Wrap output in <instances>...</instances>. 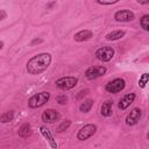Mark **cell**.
I'll list each match as a JSON object with an SVG mask.
<instances>
[{"label":"cell","mask_w":149,"mask_h":149,"mask_svg":"<svg viewBox=\"0 0 149 149\" xmlns=\"http://www.w3.org/2000/svg\"><path fill=\"white\" fill-rule=\"evenodd\" d=\"M115 20L118 22H129L132 20H134L135 15L132 10H128V9H123V10H118L114 15Z\"/></svg>","instance_id":"9c48e42d"},{"label":"cell","mask_w":149,"mask_h":149,"mask_svg":"<svg viewBox=\"0 0 149 149\" xmlns=\"http://www.w3.org/2000/svg\"><path fill=\"white\" fill-rule=\"evenodd\" d=\"M97 132V126L95 125H85L84 127H81L77 134V137L78 140L80 141H84V140H87L88 137H91L94 133Z\"/></svg>","instance_id":"8992f818"},{"label":"cell","mask_w":149,"mask_h":149,"mask_svg":"<svg viewBox=\"0 0 149 149\" xmlns=\"http://www.w3.org/2000/svg\"><path fill=\"white\" fill-rule=\"evenodd\" d=\"M87 93H88V90H81V91L79 92V94L77 95V99H80L83 95H86Z\"/></svg>","instance_id":"cb8c5ba5"},{"label":"cell","mask_w":149,"mask_h":149,"mask_svg":"<svg viewBox=\"0 0 149 149\" xmlns=\"http://www.w3.org/2000/svg\"><path fill=\"white\" fill-rule=\"evenodd\" d=\"M147 137H148V140H149V132H148V134H147Z\"/></svg>","instance_id":"f1b7e54d"},{"label":"cell","mask_w":149,"mask_h":149,"mask_svg":"<svg viewBox=\"0 0 149 149\" xmlns=\"http://www.w3.org/2000/svg\"><path fill=\"white\" fill-rule=\"evenodd\" d=\"M0 45H1V47H0V48H3V42H2V41H1V42H0Z\"/></svg>","instance_id":"83f0119b"},{"label":"cell","mask_w":149,"mask_h":149,"mask_svg":"<svg viewBox=\"0 0 149 149\" xmlns=\"http://www.w3.org/2000/svg\"><path fill=\"white\" fill-rule=\"evenodd\" d=\"M42 42V40H34L33 41V43H41Z\"/></svg>","instance_id":"4316f807"},{"label":"cell","mask_w":149,"mask_h":149,"mask_svg":"<svg viewBox=\"0 0 149 149\" xmlns=\"http://www.w3.org/2000/svg\"><path fill=\"white\" fill-rule=\"evenodd\" d=\"M70 125H71V121H70V120H65V121H63V122L57 127V132H58V133H62V132L66 130V129L70 127Z\"/></svg>","instance_id":"44dd1931"},{"label":"cell","mask_w":149,"mask_h":149,"mask_svg":"<svg viewBox=\"0 0 149 149\" xmlns=\"http://www.w3.org/2000/svg\"><path fill=\"white\" fill-rule=\"evenodd\" d=\"M140 23H141V27H142L144 30L149 31V14L143 15V16L141 17V20H140Z\"/></svg>","instance_id":"d6986e66"},{"label":"cell","mask_w":149,"mask_h":149,"mask_svg":"<svg viewBox=\"0 0 149 149\" xmlns=\"http://www.w3.org/2000/svg\"><path fill=\"white\" fill-rule=\"evenodd\" d=\"M139 3H141V5H147V3H149V0H136Z\"/></svg>","instance_id":"d4e9b609"},{"label":"cell","mask_w":149,"mask_h":149,"mask_svg":"<svg viewBox=\"0 0 149 149\" xmlns=\"http://www.w3.org/2000/svg\"><path fill=\"white\" fill-rule=\"evenodd\" d=\"M59 120V113L52 108L45 109L42 114V121L45 123H54Z\"/></svg>","instance_id":"ba28073f"},{"label":"cell","mask_w":149,"mask_h":149,"mask_svg":"<svg viewBox=\"0 0 149 149\" xmlns=\"http://www.w3.org/2000/svg\"><path fill=\"white\" fill-rule=\"evenodd\" d=\"M91 37H92V31L91 30H87V29L80 30L77 34H74V36H73L74 41H77V42H84V41L90 40Z\"/></svg>","instance_id":"7c38bea8"},{"label":"cell","mask_w":149,"mask_h":149,"mask_svg":"<svg viewBox=\"0 0 149 149\" xmlns=\"http://www.w3.org/2000/svg\"><path fill=\"white\" fill-rule=\"evenodd\" d=\"M31 133H33V132H31V127H30L29 123H23V125L19 128V135H20L21 137H23V139L30 136Z\"/></svg>","instance_id":"5bb4252c"},{"label":"cell","mask_w":149,"mask_h":149,"mask_svg":"<svg viewBox=\"0 0 149 149\" xmlns=\"http://www.w3.org/2000/svg\"><path fill=\"white\" fill-rule=\"evenodd\" d=\"M92 106H93V100L92 99H87L84 102H81V105L79 106V109L83 113H87V112H90V109L92 108Z\"/></svg>","instance_id":"e0dca14e"},{"label":"cell","mask_w":149,"mask_h":149,"mask_svg":"<svg viewBox=\"0 0 149 149\" xmlns=\"http://www.w3.org/2000/svg\"><path fill=\"white\" fill-rule=\"evenodd\" d=\"M51 63L50 54L43 52L31 57L27 63V71L30 74H40L48 69Z\"/></svg>","instance_id":"6da1fadb"},{"label":"cell","mask_w":149,"mask_h":149,"mask_svg":"<svg viewBox=\"0 0 149 149\" xmlns=\"http://www.w3.org/2000/svg\"><path fill=\"white\" fill-rule=\"evenodd\" d=\"M134 99H135V94H134V93H128V94H126L123 98H121V100H120L118 107H119L120 109H126V108L134 101Z\"/></svg>","instance_id":"8fae6325"},{"label":"cell","mask_w":149,"mask_h":149,"mask_svg":"<svg viewBox=\"0 0 149 149\" xmlns=\"http://www.w3.org/2000/svg\"><path fill=\"white\" fill-rule=\"evenodd\" d=\"M112 101L111 100H107V101H105L102 105H101V115L102 116H111L112 115Z\"/></svg>","instance_id":"4fadbf2b"},{"label":"cell","mask_w":149,"mask_h":149,"mask_svg":"<svg viewBox=\"0 0 149 149\" xmlns=\"http://www.w3.org/2000/svg\"><path fill=\"white\" fill-rule=\"evenodd\" d=\"M13 119H14V111H8V112H5V113L1 115V118H0V120H1V122H2V123L10 122Z\"/></svg>","instance_id":"ac0fdd59"},{"label":"cell","mask_w":149,"mask_h":149,"mask_svg":"<svg viewBox=\"0 0 149 149\" xmlns=\"http://www.w3.org/2000/svg\"><path fill=\"white\" fill-rule=\"evenodd\" d=\"M78 79L76 77H62L56 80V86L61 90H70L77 85Z\"/></svg>","instance_id":"277c9868"},{"label":"cell","mask_w":149,"mask_h":149,"mask_svg":"<svg viewBox=\"0 0 149 149\" xmlns=\"http://www.w3.org/2000/svg\"><path fill=\"white\" fill-rule=\"evenodd\" d=\"M105 72H106V68L105 66H90L86 70L85 76H86L87 79L92 80V79H95L98 77H101Z\"/></svg>","instance_id":"52a82bcc"},{"label":"cell","mask_w":149,"mask_h":149,"mask_svg":"<svg viewBox=\"0 0 149 149\" xmlns=\"http://www.w3.org/2000/svg\"><path fill=\"white\" fill-rule=\"evenodd\" d=\"M113 56H114V49L111 47H102L95 51V57L102 62L111 61L113 58Z\"/></svg>","instance_id":"5b68a950"},{"label":"cell","mask_w":149,"mask_h":149,"mask_svg":"<svg viewBox=\"0 0 149 149\" xmlns=\"http://www.w3.org/2000/svg\"><path fill=\"white\" fill-rule=\"evenodd\" d=\"M148 80H149V73L146 72V73H143V74L140 77V79H139V86H140L141 88H143V87L147 85Z\"/></svg>","instance_id":"ffe728a7"},{"label":"cell","mask_w":149,"mask_h":149,"mask_svg":"<svg viewBox=\"0 0 149 149\" xmlns=\"http://www.w3.org/2000/svg\"><path fill=\"white\" fill-rule=\"evenodd\" d=\"M125 85H126V81L125 79L122 78H116L114 80H111L106 84L105 88L108 93H118V92H121L123 88H125Z\"/></svg>","instance_id":"3957f363"},{"label":"cell","mask_w":149,"mask_h":149,"mask_svg":"<svg viewBox=\"0 0 149 149\" xmlns=\"http://www.w3.org/2000/svg\"><path fill=\"white\" fill-rule=\"evenodd\" d=\"M50 98V93L49 92H41L37 94H34L29 100H28V105L30 108H37L43 106Z\"/></svg>","instance_id":"7a4b0ae2"},{"label":"cell","mask_w":149,"mask_h":149,"mask_svg":"<svg viewBox=\"0 0 149 149\" xmlns=\"http://www.w3.org/2000/svg\"><path fill=\"white\" fill-rule=\"evenodd\" d=\"M40 129H41V133L43 134V136H44V137L50 142V146H51L52 148H57V144L54 142V137L51 136V134H50L49 129H48V128H45V127H41Z\"/></svg>","instance_id":"2e32d148"},{"label":"cell","mask_w":149,"mask_h":149,"mask_svg":"<svg viewBox=\"0 0 149 149\" xmlns=\"http://www.w3.org/2000/svg\"><path fill=\"white\" fill-rule=\"evenodd\" d=\"M141 115H142V111L140 109V108H133L132 111H130V113L127 115V118H126V123L128 125V126H134V125H136L137 123V121L140 120V118H141Z\"/></svg>","instance_id":"30bf717a"},{"label":"cell","mask_w":149,"mask_h":149,"mask_svg":"<svg viewBox=\"0 0 149 149\" xmlns=\"http://www.w3.org/2000/svg\"><path fill=\"white\" fill-rule=\"evenodd\" d=\"M118 1L119 0H97V2L100 5H112V3H115Z\"/></svg>","instance_id":"603a6c76"},{"label":"cell","mask_w":149,"mask_h":149,"mask_svg":"<svg viewBox=\"0 0 149 149\" xmlns=\"http://www.w3.org/2000/svg\"><path fill=\"white\" fill-rule=\"evenodd\" d=\"M5 17H6V13H5L3 9H1V16H0V20H3Z\"/></svg>","instance_id":"484cf974"},{"label":"cell","mask_w":149,"mask_h":149,"mask_svg":"<svg viewBox=\"0 0 149 149\" xmlns=\"http://www.w3.org/2000/svg\"><path fill=\"white\" fill-rule=\"evenodd\" d=\"M56 101L59 104V105H65L68 102V97L65 94H59L56 97Z\"/></svg>","instance_id":"7402d4cb"},{"label":"cell","mask_w":149,"mask_h":149,"mask_svg":"<svg viewBox=\"0 0 149 149\" xmlns=\"http://www.w3.org/2000/svg\"><path fill=\"white\" fill-rule=\"evenodd\" d=\"M123 35H125L123 30H113L112 33L106 35V40H108V41H116V40L123 37Z\"/></svg>","instance_id":"9a60e30c"}]
</instances>
